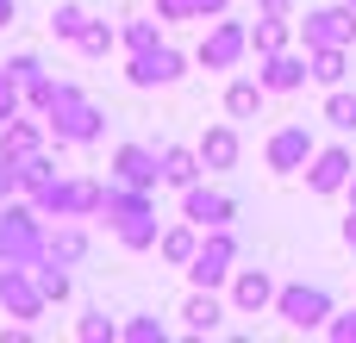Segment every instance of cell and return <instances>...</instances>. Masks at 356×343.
Returning a JSON list of instances; mask_svg holds the SVG:
<instances>
[{
    "label": "cell",
    "instance_id": "obj_23",
    "mask_svg": "<svg viewBox=\"0 0 356 343\" xmlns=\"http://www.w3.org/2000/svg\"><path fill=\"white\" fill-rule=\"evenodd\" d=\"M194 250H200V225H188V219L163 225V237H156V256H163L169 269H188V262H194Z\"/></svg>",
    "mask_w": 356,
    "mask_h": 343
},
{
    "label": "cell",
    "instance_id": "obj_2",
    "mask_svg": "<svg viewBox=\"0 0 356 343\" xmlns=\"http://www.w3.org/2000/svg\"><path fill=\"white\" fill-rule=\"evenodd\" d=\"M44 231H50V219L19 194V200H6L0 206V269L13 262V269H31L38 256H44Z\"/></svg>",
    "mask_w": 356,
    "mask_h": 343
},
{
    "label": "cell",
    "instance_id": "obj_26",
    "mask_svg": "<svg viewBox=\"0 0 356 343\" xmlns=\"http://www.w3.org/2000/svg\"><path fill=\"white\" fill-rule=\"evenodd\" d=\"M113 237H119V250H156V237H163V225H156V206L150 212H131V219H119L113 225Z\"/></svg>",
    "mask_w": 356,
    "mask_h": 343
},
{
    "label": "cell",
    "instance_id": "obj_42",
    "mask_svg": "<svg viewBox=\"0 0 356 343\" xmlns=\"http://www.w3.org/2000/svg\"><path fill=\"white\" fill-rule=\"evenodd\" d=\"M200 6V19H219V12H232V0H194Z\"/></svg>",
    "mask_w": 356,
    "mask_h": 343
},
{
    "label": "cell",
    "instance_id": "obj_4",
    "mask_svg": "<svg viewBox=\"0 0 356 343\" xmlns=\"http://www.w3.org/2000/svg\"><path fill=\"white\" fill-rule=\"evenodd\" d=\"M244 262V244H238V231L232 225H219V231H200V250H194V262L181 269L194 287H219L225 294V281H232V269Z\"/></svg>",
    "mask_w": 356,
    "mask_h": 343
},
{
    "label": "cell",
    "instance_id": "obj_16",
    "mask_svg": "<svg viewBox=\"0 0 356 343\" xmlns=\"http://www.w3.org/2000/svg\"><path fill=\"white\" fill-rule=\"evenodd\" d=\"M194 150H200L207 175H232V169L244 162V137H238V125H207Z\"/></svg>",
    "mask_w": 356,
    "mask_h": 343
},
{
    "label": "cell",
    "instance_id": "obj_22",
    "mask_svg": "<svg viewBox=\"0 0 356 343\" xmlns=\"http://www.w3.org/2000/svg\"><path fill=\"white\" fill-rule=\"evenodd\" d=\"M150 206H156L150 187H131V181H113V175H106V200H100V219H106V225H119V219H131V212H150Z\"/></svg>",
    "mask_w": 356,
    "mask_h": 343
},
{
    "label": "cell",
    "instance_id": "obj_46",
    "mask_svg": "<svg viewBox=\"0 0 356 343\" xmlns=\"http://www.w3.org/2000/svg\"><path fill=\"white\" fill-rule=\"evenodd\" d=\"M344 6H350V12H356V0H344Z\"/></svg>",
    "mask_w": 356,
    "mask_h": 343
},
{
    "label": "cell",
    "instance_id": "obj_18",
    "mask_svg": "<svg viewBox=\"0 0 356 343\" xmlns=\"http://www.w3.org/2000/svg\"><path fill=\"white\" fill-rule=\"evenodd\" d=\"M50 144V125L38 119V112H13L6 125H0V156L6 162H25L31 150H44Z\"/></svg>",
    "mask_w": 356,
    "mask_h": 343
},
{
    "label": "cell",
    "instance_id": "obj_45",
    "mask_svg": "<svg viewBox=\"0 0 356 343\" xmlns=\"http://www.w3.org/2000/svg\"><path fill=\"white\" fill-rule=\"evenodd\" d=\"M344 194H350V206H356V175H350V187H344Z\"/></svg>",
    "mask_w": 356,
    "mask_h": 343
},
{
    "label": "cell",
    "instance_id": "obj_38",
    "mask_svg": "<svg viewBox=\"0 0 356 343\" xmlns=\"http://www.w3.org/2000/svg\"><path fill=\"white\" fill-rule=\"evenodd\" d=\"M325 337H332V343H356V306H350V312H332V319H325Z\"/></svg>",
    "mask_w": 356,
    "mask_h": 343
},
{
    "label": "cell",
    "instance_id": "obj_19",
    "mask_svg": "<svg viewBox=\"0 0 356 343\" xmlns=\"http://www.w3.org/2000/svg\"><path fill=\"white\" fill-rule=\"evenodd\" d=\"M88 250H94V237H88V225L81 219H50V231H44V256L50 262H88Z\"/></svg>",
    "mask_w": 356,
    "mask_h": 343
},
{
    "label": "cell",
    "instance_id": "obj_28",
    "mask_svg": "<svg viewBox=\"0 0 356 343\" xmlns=\"http://www.w3.org/2000/svg\"><path fill=\"white\" fill-rule=\"evenodd\" d=\"M119 44H125V56L156 50V44H163V19H156V12H131V19L119 25Z\"/></svg>",
    "mask_w": 356,
    "mask_h": 343
},
{
    "label": "cell",
    "instance_id": "obj_44",
    "mask_svg": "<svg viewBox=\"0 0 356 343\" xmlns=\"http://www.w3.org/2000/svg\"><path fill=\"white\" fill-rule=\"evenodd\" d=\"M13 12H19V0H0V31L13 25Z\"/></svg>",
    "mask_w": 356,
    "mask_h": 343
},
{
    "label": "cell",
    "instance_id": "obj_30",
    "mask_svg": "<svg viewBox=\"0 0 356 343\" xmlns=\"http://www.w3.org/2000/svg\"><path fill=\"white\" fill-rule=\"evenodd\" d=\"M319 119H325L332 131L350 137V131H356V94H350V87H325V112H319Z\"/></svg>",
    "mask_w": 356,
    "mask_h": 343
},
{
    "label": "cell",
    "instance_id": "obj_25",
    "mask_svg": "<svg viewBox=\"0 0 356 343\" xmlns=\"http://www.w3.org/2000/svg\"><path fill=\"white\" fill-rule=\"evenodd\" d=\"M263 100H269V87H263L257 75H232V81H225V119H257Z\"/></svg>",
    "mask_w": 356,
    "mask_h": 343
},
{
    "label": "cell",
    "instance_id": "obj_43",
    "mask_svg": "<svg viewBox=\"0 0 356 343\" xmlns=\"http://www.w3.org/2000/svg\"><path fill=\"white\" fill-rule=\"evenodd\" d=\"M344 250L356 256V206H350V219H344Z\"/></svg>",
    "mask_w": 356,
    "mask_h": 343
},
{
    "label": "cell",
    "instance_id": "obj_6",
    "mask_svg": "<svg viewBox=\"0 0 356 343\" xmlns=\"http://www.w3.org/2000/svg\"><path fill=\"white\" fill-rule=\"evenodd\" d=\"M244 56H250V25H244V19H225V12H219V19L207 25V37H200L194 62H200V69H213V75H232Z\"/></svg>",
    "mask_w": 356,
    "mask_h": 343
},
{
    "label": "cell",
    "instance_id": "obj_17",
    "mask_svg": "<svg viewBox=\"0 0 356 343\" xmlns=\"http://www.w3.org/2000/svg\"><path fill=\"white\" fill-rule=\"evenodd\" d=\"M225 312H232V300H219V287H194V294L181 300L188 337H219V331H225Z\"/></svg>",
    "mask_w": 356,
    "mask_h": 343
},
{
    "label": "cell",
    "instance_id": "obj_10",
    "mask_svg": "<svg viewBox=\"0 0 356 343\" xmlns=\"http://www.w3.org/2000/svg\"><path fill=\"white\" fill-rule=\"evenodd\" d=\"M0 312L6 319H19V325H38L44 312H50V300H44V287H38V275L31 269H0Z\"/></svg>",
    "mask_w": 356,
    "mask_h": 343
},
{
    "label": "cell",
    "instance_id": "obj_11",
    "mask_svg": "<svg viewBox=\"0 0 356 343\" xmlns=\"http://www.w3.org/2000/svg\"><path fill=\"white\" fill-rule=\"evenodd\" d=\"M300 31V50H319V44H356V12L338 0V6H313L307 19H294Z\"/></svg>",
    "mask_w": 356,
    "mask_h": 343
},
{
    "label": "cell",
    "instance_id": "obj_32",
    "mask_svg": "<svg viewBox=\"0 0 356 343\" xmlns=\"http://www.w3.org/2000/svg\"><path fill=\"white\" fill-rule=\"evenodd\" d=\"M75 50H81V56H94V62H100V56H113V50H119V25H106V19H88V31L75 37Z\"/></svg>",
    "mask_w": 356,
    "mask_h": 343
},
{
    "label": "cell",
    "instance_id": "obj_35",
    "mask_svg": "<svg viewBox=\"0 0 356 343\" xmlns=\"http://www.w3.org/2000/svg\"><path fill=\"white\" fill-rule=\"evenodd\" d=\"M56 81H63V75H50V69H44V75H31V81H25V112H38V119H44V112H50V100H56Z\"/></svg>",
    "mask_w": 356,
    "mask_h": 343
},
{
    "label": "cell",
    "instance_id": "obj_24",
    "mask_svg": "<svg viewBox=\"0 0 356 343\" xmlns=\"http://www.w3.org/2000/svg\"><path fill=\"white\" fill-rule=\"evenodd\" d=\"M307 69H313L319 87H344V75H350V44H319V50H307Z\"/></svg>",
    "mask_w": 356,
    "mask_h": 343
},
{
    "label": "cell",
    "instance_id": "obj_21",
    "mask_svg": "<svg viewBox=\"0 0 356 343\" xmlns=\"http://www.w3.org/2000/svg\"><path fill=\"white\" fill-rule=\"evenodd\" d=\"M56 175H63V144H44V150H31V156L19 162V194H25V200H38Z\"/></svg>",
    "mask_w": 356,
    "mask_h": 343
},
{
    "label": "cell",
    "instance_id": "obj_13",
    "mask_svg": "<svg viewBox=\"0 0 356 343\" xmlns=\"http://www.w3.org/2000/svg\"><path fill=\"white\" fill-rule=\"evenodd\" d=\"M300 175H307V187H313V194H344V187H350V175H356V156L344 150V144H319V150H313V162H307Z\"/></svg>",
    "mask_w": 356,
    "mask_h": 343
},
{
    "label": "cell",
    "instance_id": "obj_41",
    "mask_svg": "<svg viewBox=\"0 0 356 343\" xmlns=\"http://www.w3.org/2000/svg\"><path fill=\"white\" fill-rule=\"evenodd\" d=\"M257 12H269V19H294V0H257Z\"/></svg>",
    "mask_w": 356,
    "mask_h": 343
},
{
    "label": "cell",
    "instance_id": "obj_7",
    "mask_svg": "<svg viewBox=\"0 0 356 343\" xmlns=\"http://www.w3.org/2000/svg\"><path fill=\"white\" fill-rule=\"evenodd\" d=\"M188 62H194V56L163 37L156 50H138V56L125 62V81H131V87H175V81L188 75Z\"/></svg>",
    "mask_w": 356,
    "mask_h": 343
},
{
    "label": "cell",
    "instance_id": "obj_20",
    "mask_svg": "<svg viewBox=\"0 0 356 343\" xmlns=\"http://www.w3.org/2000/svg\"><path fill=\"white\" fill-rule=\"evenodd\" d=\"M156 156H163V187H175V194L207 175V162H200L194 144H156Z\"/></svg>",
    "mask_w": 356,
    "mask_h": 343
},
{
    "label": "cell",
    "instance_id": "obj_40",
    "mask_svg": "<svg viewBox=\"0 0 356 343\" xmlns=\"http://www.w3.org/2000/svg\"><path fill=\"white\" fill-rule=\"evenodd\" d=\"M6 200H19V162L0 156V206H6Z\"/></svg>",
    "mask_w": 356,
    "mask_h": 343
},
{
    "label": "cell",
    "instance_id": "obj_14",
    "mask_svg": "<svg viewBox=\"0 0 356 343\" xmlns=\"http://www.w3.org/2000/svg\"><path fill=\"white\" fill-rule=\"evenodd\" d=\"M257 81L269 87V94H294V87H307L313 81V69H307V50H269V56H257Z\"/></svg>",
    "mask_w": 356,
    "mask_h": 343
},
{
    "label": "cell",
    "instance_id": "obj_27",
    "mask_svg": "<svg viewBox=\"0 0 356 343\" xmlns=\"http://www.w3.org/2000/svg\"><path fill=\"white\" fill-rule=\"evenodd\" d=\"M300 31H294V19H269V12H257V25H250V56H269V50H288Z\"/></svg>",
    "mask_w": 356,
    "mask_h": 343
},
{
    "label": "cell",
    "instance_id": "obj_39",
    "mask_svg": "<svg viewBox=\"0 0 356 343\" xmlns=\"http://www.w3.org/2000/svg\"><path fill=\"white\" fill-rule=\"evenodd\" d=\"M6 69H13L19 81H31V75H44V56H38V50H19V56H6Z\"/></svg>",
    "mask_w": 356,
    "mask_h": 343
},
{
    "label": "cell",
    "instance_id": "obj_33",
    "mask_svg": "<svg viewBox=\"0 0 356 343\" xmlns=\"http://www.w3.org/2000/svg\"><path fill=\"white\" fill-rule=\"evenodd\" d=\"M119 343H169V325H163L156 312H131V319L119 325Z\"/></svg>",
    "mask_w": 356,
    "mask_h": 343
},
{
    "label": "cell",
    "instance_id": "obj_1",
    "mask_svg": "<svg viewBox=\"0 0 356 343\" xmlns=\"http://www.w3.org/2000/svg\"><path fill=\"white\" fill-rule=\"evenodd\" d=\"M44 125H50V144H63V150H69V144L88 150V144L106 137V106H100L81 81H56V100H50Z\"/></svg>",
    "mask_w": 356,
    "mask_h": 343
},
{
    "label": "cell",
    "instance_id": "obj_34",
    "mask_svg": "<svg viewBox=\"0 0 356 343\" xmlns=\"http://www.w3.org/2000/svg\"><path fill=\"white\" fill-rule=\"evenodd\" d=\"M75 337L81 343H119V325L106 319V306H88V312L75 319Z\"/></svg>",
    "mask_w": 356,
    "mask_h": 343
},
{
    "label": "cell",
    "instance_id": "obj_5",
    "mask_svg": "<svg viewBox=\"0 0 356 343\" xmlns=\"http://www.w3.org/2000/svg\"><path fill=\"white\" fill-rule=\"evenodd\" d=\"M332 312H338V306H332V294H325L319 281H282V287H275V319H282L288 331H325Z\"/></svg>",
    "mask_w": 356,
    "mask_h": 343
},
{
    "label": "cell",
    "instance_id": "obj_36",
    "mask_svg": "<svg viewBox=\"0 0 356 343\" xmlns=\"http://www.w3.org/2000/svg\"><path fill=\"white\" fill-rule=\"evenodd\" d=\"M13 112H25V81H19V75L0 62V125H6Z\"/></svg>",
    "mask_w": 356,
    "mask_h": 343
},
{
    "label": "cell",
    "instance_id": "obj_9",
    "mask_svg": "<svg viewBox=\"0 0 356 343\" xmlns=\"http://www.w3.org/2000/svg\"><path fill=\"white\" fill-rule=\"evenodd\" d=\"M181 219H188V225H200V231H219V225H238V200L200 175L194 187H181Z\"/></svg>",
    "mask_w": 356,
    "mask_h": 343
},
{
    "label": "cell",
    "instance_id": "obj_37",
    "mask_svg": "<svg viewBox=\"0 0 356 343\" xmlns=\"http://www.w3.org/2000/svg\"><path fill=\"white\" fill-rule=\"evenodd\" d=\"M156 19L163 25H188V19H200V6L194 0H156Z\"/></svg>",
    "mask_w": 356,
    "mask_h": 343
},
{
    "label": "cell",
    "instance_id": "obj_15",
    "mask_svg": "<svg viewBox=\"0 0 356 343\" xmlns=\"http://www.w3.org/2000/svg\"><path fill=\"white\" fill-rule=\"evenodd\" d=\"M275 287H282V281H275L269 269H244V262H238V269H232V281H225V300H232V312H244V319H250V312L275 306Z\"/></svg>",
    "mask_w": 356,
    "mask_h": 343
},
{
    "label": "cell",
    "instance_id": "obj_12",
    "mask_svg": "<svg viewBox=\"0 0 356 343\" xmlns=\"http://www.w3.org/2000/svg\"><path fill=\"white\" fill-rule=\"evenodd\" d=\"M313 150H319V137H313L307 125H275L269 144H263V162H269L275 175H300V169L313 162Z\"/></svg>",
    "mask_w": 356,
    "mask_h": 343
},
{
    "label": "cell",
    "instance_id": "obj_29",
    "mask_svg": "<svg viewBox=\"0 0 356 343\" xmlns=\"http://www.w3.org/2000/svg\"><path fill=\"white\" fill-rule=\"evenodd\" d=\"M31 275H38V287H44V300H50V306H63V300L75 294V275H69V262H50V256H38V262H31Z\"/></svg>",
    "mask_w": 356,
    "mask_h": 343
},
{
    "label": "cell",
    "instance_id": "obj_3",
    "mask_svg": "<svg viewBox=\"0 0 356 343\" xmlns=\"http://www.w3.org/2000/svg\"><path fill=\"white\" fill-rule=\"evenodd\" d=\"M100 200H106V181H94V175H56L31 206L44 219H100Z\"/></svg>",
    "mask_w": 356,
    "mask_h": 343
},
{
    "label": "cell",
    "instance_id": "obj_8",
    "mask_svg": "<svg viewBox=\"0 0 356 343\" xmlns=\"http://www.w3.org/2000/svg\"><path fill=\"white\" fill-rule=\"evenodd\" d=\"M106 175L113 181H131V187H163V156H156V144H144V137H125V144H113V156H106Z\"/></svg>",
    "mask_w": 356,
    "mask_h": 343
},
{
    "label": "cell",
    "instance_id": "obj_31",
    "mask_svg": "<svg viewBox=\"0 0 356 343\" xmlns=\"http://www.w3.org/2000/svg\"><path fill=\"white\" fill-rule=\"evenodd\" d=\"M88 19H94V12H88L81 0H63V6L50 12V37H63V44H75V37L88 31Z\"/></svg>",
    "mask_w": 356,
    "mask_h": 343
}]
</instances>
